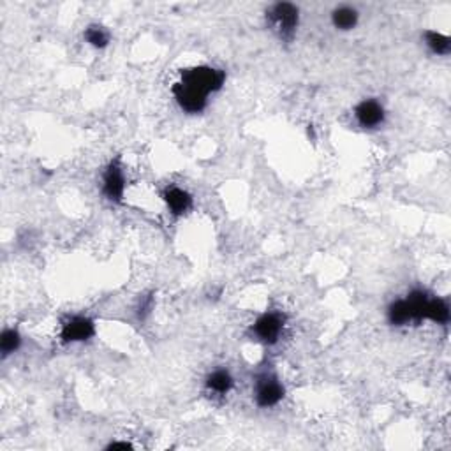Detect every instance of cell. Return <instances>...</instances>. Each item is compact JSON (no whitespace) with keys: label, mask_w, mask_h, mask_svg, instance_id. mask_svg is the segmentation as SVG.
<instances>
[{"label":"cell","mask_w":451,"mask_h":451,"mask_svg":"<svg viewBox=\"0 0 451 451\" xmlns=\"http://www.w3.org/2000/svg\"><path fill=\"white\" fill-rule=\"evenodd\" d=\"M226 73L213 67L200 66L182 71L180 81L173 86L178 106L187 113H201L207 108V97L222 88Z\"/></svg>","instance_id":"obj_1"},{"label":"cell","mask_w":451,"mask_h":451,"mask_svg":"<svg viewBox=\"0 0 451 451\" xmlns=\"http://www.w3.org/2000/svg\"><path fill=\"white\" fill-rule=\"evenodd\" d=\"M268 21L277 36L282 41H291L298 27V8L289 2L275 4L268 11Z\"/></svg>","instance_id":"obj_2"},{"label":"cell","mask_w":451,"mask_h":451,"mask_svg":"<svg viewBox=\"0 0 451 451\" xmlns=\"http://www.w3.org/2000/svg\"><path fill=\"white\" fill-rule=\"evenodd\" d=\"M284 328V316L279 312H268L263 314L252 326L256 337L265 344H274L280 337V332Z\"/></svg>","instance_id":"obj_3"},{"label":"cell","mask_w":451,"mask_h":451,"mask_svg":"<svg viewBox=\"0 0 451 451\" xmlns=\"http://www.w3.org/2000/svg\"><path fill=\"white\" fill-rule=\"evenodd\" d=\"M94 334L95 326L92 319L83 318V316H75V318L64 323L60 337H62V340L66 342V344H69V342L88 340V338L94 337Z\"/></svg>","instance_id":"obj_4"},{"label":"cell","mask_w":451,"mask_h":451,"mask_svg":"<svg viewBox=\"0 0 451 451\" xmlns=\"http://www.w3.org/2000/svg\"><path fill=\"white\" fill-rule=\"evenodd\" d=\"M284 396V388L274 376H263L256 385V402L259 407H271L279 404Z\"/></svg>","instance_id":"obj_5"},{"label":"cell","mask_w":451,"mask_h":451,"mask_svg":"<svg viewBox=\"0 0 451 451\" xmlns=\"http://www.w3.org/2000/svg\"><path fill=\"white\" fill-rule=\"evenodd\" d=\"M124 191H126V178L124 173L118 166V162H111L108 166L106 173H104V180H102V193L110 201H117L120 203L124 198Z\"/></svg>","instance_id":"obj_6"},{"label":"cell","mask_w":451,"mask_h":451,"mask_svg":"<svg viewBox=\"0 0 451 451\" xmlns=\"http://www.w3.org/2000/svg\"><path fill=\"white\" fill-rule=\"evenodd\" d=\"M354 115H356V120L361 127L372 129V127L381 126L383 120H385V108L374 99H367V101H361L358 104Z\"/></svg>","instance_id":"obj_7"},{"label":"cell","mask_w":451,"mask_h":451,"mask_svg":"<svg viewBox=\"0 0 451 451\" xmlns=\"http://www.w3.org/2000/svg\"><path fill=\"white\" fill-rule=\"evenodd\" d=\"M164 201L168 204V208L171 210L173 215H184L191 210L193 207V198L189 196V193L182 191L178 187L166 189L164 193Z\"/></svg>","instance_id":"obj_8"},{"label":"cell","mask_w":451,"mask_h":451,"mask_svg":"<svg viewBox=\"0 0 451 451\" xmlns=\"http://www.w3.org/2000/svg\"><path fill=\"white\" fill-rule=\"evenodd\" d=\"M233 386V379L229 376L228 370H215L208 376L207 379V388L212 390L213 393H219V395H224L228 393Z\"/></svg>","instance_id":"obj_9"},{"label":"cell","mask_w":451,"mask_h":451,"mask_svg":"<svg viewBox=\"0 0 451 451\" xmlns=\"http://www.w3.org/2000/svg\"><path fill=\"white\" fill-rule=\"evenodd\" d=\"M332 21L340 30H351L358 23V11L353 8H338L332 15Z\"/></svg>","instance_id":"obj_10"},{"label":"cell","mask_w":451,"mask_h":451,"mask_svg":"<svg viewBox=\"0 0 451 451\" xmlns=\"http://www.w3.org/2000/svg\"><path fill=\"white\" fill-rule=\"evenodd\" d=\"M427 319L439 323V325H446L450 321V307H448V303L441 298H430Z\"/></svg>","instance_id":"obj_11"},{"label":"cell","mask_w":451,"mask_h":451,"mask_svg":"<svg viewBox=\"0 0 451 451\" xmlns=\"http://www.w3.org/2000/svg\"><path fill=\"white\" fill-rule=\"evenodd\" d=\"M425 39H427L428 48H430L434 53H437V55H448V53H450L451 41L448 36H443L439 32H427V34H425Z\"/></svg>","instance_id":"obj_12"},{"label":"cell","mask_w":451,"mask_h":451,"mask_svg":"<svg viewBox=\"0 0 451 451\" xmlns=\"http://www.w3.org/2000/svg\"><path fill=\"white\" fill-rule=\"evenodd\" d=\"M85 39L86 43L92 44L94 48H104L110 43V34L99 25H92L85 30Z\"/></svg>","instance_id":"obj_13"},{"label":"cell","mask_w":451,"mask_h":451,"mask_svg":"<svg viewBox=\"0 0 451 451\" xmlns=\"http://www.w3.org/2000/svg\"><path fill=\"white\" fill-rule=\"evenodd\" d=\"M21 344L20 334L16 329H4L2 338H0V351L4 356H9L11 353H15Z\"/></svg>","instance_id":"obj_14"},{"label":"cell","mask_w":451,"mask_h":451,"mask_svg":"<svg viewBox=\"0 0 451 451\" xmlns=\"http://www.w3.org/2000/svg\"><path fill=\"white\" fill-rule=\"evenodd\" d=\"M127 448H131V444H127V443H111L110 446H108V450H127Z\"/></svg>","instance_id":"obj_15"}]
</instances>
